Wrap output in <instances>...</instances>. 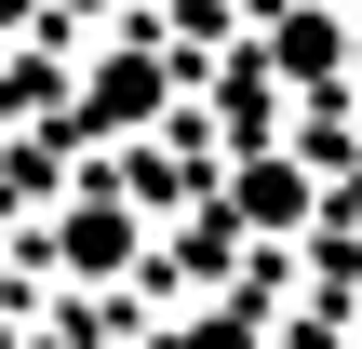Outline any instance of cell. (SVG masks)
<instances>
[{
    "instance_id": "cell-5",
    "label": "cell",
    "mask_w": 362,
    "mask_h": 349,
    "mask_svg": "<svg viewBox=\"0 0 362 349\" xmlns=\"http://www.w3.org/2000/svg\"><path fill=\"white\" fill-rule=\"evenodd\" d=\"M175 349H255V309H202V323H188Z\"/></svg>"
},
{
    "instance_id": "cell-1",
    "label": "cell",
    "mask_w": 362,
    "mask_h": 349,
    "mask_svg": "<svg viewBox=\"0 0 362 349\" xmlns=\"http://www.w3.org/2000/svg\"><path fill=\"white\" fill-rule=\"evenodd\" d=\"M161 94H175V67L121 40V54H94V67H81V135H134V121H148Z\"/></svg>"
},
{
    "instance_id": "cell-2",
    "label": "cell",
    "mask_w": 362,
    "mask_h": 349,
    "mask_svg": "<svg viewBox=\"0 0 362 349\" xmlns=\"http://www.w3.org/2000/svg\"><path fill=\"white\" fill-rule=\"evenodd\" d=\"M228 215H242V229H296V215H309V161H269V148H255V161L228 175Z\"/></svg>"
},
{
    "instance_id": "cell-6",
    "label": "cell",
    "mask_w": 362,
    "mask_h": 349,
    "mask_svg": "<svg viewBox=\"0 0 362 349\" xmlns=\"http://www.w3.org/2000/svg\"><path fill=\"white\" fill-rule=\"evenodd\" d=\"M27 13H40V0H0V27H27Z\"/></svg>"
},
{
    "instance_id": "cell-4",
    "label": "cell",
    "mask_w": 362,
    "mask_h": 349,
    "mask_svg": "<svg viewBox=\"0 0 362 349\" xmlns=\"http://www.w3.org/2000/svg\"><path fill=\"white\" fill-rule=\"evenodd\" d=\"M54 256L107 282V269H134V215H121V202H67V229H54Z\"/></svg>"
},
{
    "instance_id": "cell-3",
    "label": "cell",
    "mask_w": 362,
    "mask_h": 349,
    "mask_svg": "<svg viewBox=\"0 0 362 349\" xmlns=\"http://www.w3.org/2000/svg\"><path fill=\"white\" fill-rule=\"evenodd\" d=\"M269 67H282V81H336V13H322V0H282V13H269Z\"/></svg>"
}]
</instances>
